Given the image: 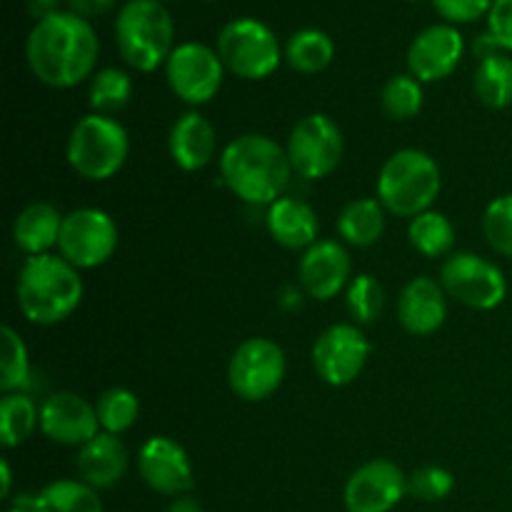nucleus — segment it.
<instances>
[{
	"instance_id": "obj_1",
	"label": "nucleus",
	"mask_w": 512,
	"mask_h": 512,
	"mask_svg": "<svg viewBox=\"0 0 512 512\" xmlns=\"http://www.w3.org/2000/svg\"><path fill=\"white\" fill-rule=\"evenodd\" d=\"M100 38L93 23L70 10L38 20L25 40V60L35 78L55 90H68L90 78L98 65Z\"/></svg>"
},
{
	"instance_id": "obj_2",
	"label": "nucleus",
	"mask_w": 512,
	"mask_h": 512,
	"mask_svg": "<svg viewBox=\"0 0 512 512\" xmlns=\"http://www.w3.org/2000/svg\"><path fill=\"white\" fill-rule=\"evenodd\" d=\"M290 175L288 150L270 135H238L220 153V178L243 203L273 205L285 195Z\"/></svg>"
},
{
	"instance_id": "obj_3",
	"label": "nucleus",
	"mask_w": 512,
	"mask_h": 512,
	"mask_svg": "<svg viewBox=\"0 0 512 512\" xmlns=\"http://www.w3.org/2000/svg\"><path fill=\"white\" fill-rule=\"evenodd\" d=\"M83 278L63 255H35L23 263L15 285L20 313L33 325H58L78 310Z\"/></svg>"
},
{
	"instance_id": "obj_4",
	"label": "nucleus",
	"mask_w": 512,
	"mask_h": 512,
	"mask_svg": "<svg viewBox=\"0 0 512 512\" xmlns=\"http://www.w3.org/2000/svg\"><path fill=\"white\" fill-rule=\"evenodd\" d=\"M115 45L138 73L165 68L175 50L173 15L158 0H128L115 18Z\"/></svg>"
},
{
	"instance_id": "obj_5",
	"label": "nucleus",
	"mask_w": 512,
	"mask_h": 512,
	"mask_svg": "<svg viewBox=\"0 0 512 512\" xmlns=\"http://www.w3.org/2000/svg\"><path fill=\"white\" fill-rule=\"evenodd\" d=\"M443 188V175L433 155L418 148H403L390 155L378 175V200L398 218H418L433 208Z\"/></svg>"
},
{
	"instance_id": "obj_6",
	"label": "nucleus",
	"mask_w": 512,
	"mask_h": 512,
	"mask_svg": "<svg viewBox=\"0 0 512 512\" xmlns=\"http://www.w3.org/2000/svg\"><path fill=\"white\" fill-rule=\"evenodd\" d=\"M130 153L128 130L115 118L88 113L73 125L65 143L68 165L85 180H110L120 173Z\"/></svg>"
},
{
	"instance_id": "obj_7",
	"label": "nucleus",
	"mask_w": 512,
	"mask_h": 512,
	"mask_svg": "<svg viewBox=\"0 0 512 512\" xmlns=\"http://www.w3.org/2000/svg\"><path fill=\"white\" fill-rule=\"evenodd\" d=\"M225 70L243 80H265L280 68L285 50L270 25L258 18H235L223 25L215 40Z\"/></svg>"
},
{
	"instance_id": "obj_8",
	"label": "nucleus",
	"mask_w": 512,
	"mask_h": 512,
	"mask_svg": "<svg viewBox=\"0 0 512 512\" xmlns=\"http://www.w3.org/2000/svg\"><path fill=\"white\" fill-rule=\"evenodd\" d=\"M285 150L295 175L303 180H323L343 163V130L330 115L310 113L293 125Z\"/></svg>"
},
{
	"instance_id": "obj_9",
	"label": "nucleus",
	"mask_w": 512,
	"mask_h": 512,
	"mask_svg": "<svg viewBox=\"0 0 512 512\" xmlns=\"http://www.w3.org/2000/svg\"><path fill=\"white\" fill-rule=\"evenodd\" d=\"M285 370V350L275 340L248 338L235 348L228 363L230 390L245 403H260L283 385Z\"/></svg>"
},
{
	"instance_id": "obj_10",
	"label": "nucleus",
	"mask_w": 512,
	"mask_h": 512,
	"mask_svg": "<svg viewBox=\"0 0 512 512\" xmlns=\"http://www.w3.org/2000/svg\"><path fill=\"white\" fill-rule=\"evenodd\" d=\"M440 285L448 298L470 310H495L508 295L505 273L478 253H453L440 268Z\"/></svg>"
},
{
	"instance_id": "obj_11",
	"label": "nucleus",
	"mask_w": 512,
	"mask_h": 512,
	"mask_svg": "<svg viewBox=\"0 0 512 512\" xmlns=\"http://www.w3.org/2000/svg\"><path fill=\"white\" fill-rule=\"evenodd\" d=\"M118 240V225L105 210L78 208L63 218L58 250L78 270H93L113 258Z\"/></svg>"
},
{
	"instance_id": "obj_12",
	"label": "nucleus",
	"mask_w": 512,
	"mask_h": 512,
	"mask_svg": "<svg viewBox=\"0 0 512 512\" xmlns=\"http://www.w3.org/2000/svg\"><path fill=\"white\" fill-rule=\"evenodd\" d=\"M225 73L228 70H225L218 50L205 43H195V40L175 45L165 63V78H168L175 98L195 105V108L210 103L220 93Z\"/></svg>"
},
{
	"instance_id": "obj_13",
	"label": "nucleus",
	"mask_w": 512,
	"mask_h": 512,
	"mask_svg": "<svg viewBox=\"0 0 512 512\" xmlns=\"http://www.w3.org/2000/svg\"><path fill=\"white\" fill-rule=\"evenodd\" d=\"M370 358V343L358 325L338 323L320 333L313 345V368L323 383L345 388L360 378Z\"/></svg>"
},
{
	"instance_id": "obj_14",
	"label": "nucleus",
	"mask_w": 512,
	"mask_h": 512,
	"mask_svg": "<svg viewBox=\"0 0 512 512\" xmlns=\"http://www.w3.org/2000/svg\"><path fill=\"white\" fill-rule=\"evenodd\" d=\"M138 473L153 493L168 498L188 495L195 485L188 450L168 435H153L145 440L138 453Z\"/></svg>"
},
{
	"instance_id": "obj_15",
	"label": "nucleus",
	"mask_w": 512,
	"mask_h": 512,
	"mask_svg": "<svg viewBox=\"0 0 512 512\" xmlns=\"http://www.w3.org/2000/svg\"><path fill=\"white\" fill-rule=\"evenodd\" d=\"M408 495V475L393 460H370L348 478L343 500L348 512H390Z\"/></svg>"
},
{
	"instance_id": "obj_16",
	"label": "nucleus",
	"mask_w": 512,
	"mask_h": 512,
	"mask_svg": "<svg viewBox=\"0 0 512 512\" xmlns=\"http://www.w3.org/2000/svg\"><path fill=\"white\" fill-rule=\"evenodd\" d=\"M465 55V38L455 25H428L408 48V73L420 83H438L458 70Z\"/></svg>"
},
{
	"instance_id": "obj_17",
	"label": "nucleus",
	"mask_w": 512,
	"mask_h": 512,
	"mask_svg": "<svg viewBox=\"0 0 512 512\" xmlns=\"http://www.w3.org/2000/svg\"><path fill=\"white\" fill-rule=\"evenodd\" d=\"M40 433L50 443L83 448L103 430H100L93 403H88L78 393L60 390V393L48 395L45 403L40 405Z\"/></svg>"
},
{
	"instance_id": "obj_18",
	"label": "nucleus",
	"mask_w": 512,
	"mask_h": 512,
	"mask_svg": "<svg viewBox=\"0 0 512 512\" xmlns=\"http://www.w3.org/2000/svg\"><path fill=\"white\" fill-rule=\"evenodd\" d=\"M350 253L340 240H318L303 253L298 265L300 285L315 300H333L350 285Z\"/></svg>"
},
{
	"instance_id": "obj_19",
	"label": "nucleus",
	"mask_w": 512,
	"mask_h": 512,
	"mask_svg": "<svg viewBox=\"0 0 512 512\" xmlns=\"http://www.w3.org/2000/svg\"><path fill=\"white\" fill-rule=\"evenodd\" d=\"M448 318V293L440 280L418 275L403 288L398 298V320L410 335H433Z\"/></svg>"
},
{
	"instance_id": "obj_20",
	"label": "nucleus",
	"mask_w": 512,
	"mask_h": 512,
	"mask_svg": "<svg viewBox=\"0 0 512 512\" xmlns=\"http://www.w3.org/2000/svg\"><path fill=\"white\" fill-rule=\"evenodd\" d=\"M168 153L185 173L208 168L218 153V135L210 120L195 110L180 115L168 133Z\"/></svg>"
},
{
	"instance_id": "obj_21",
	"label": "nucleus",
	"mask_w": 512,
	"mask_h": 512,
	"mask_svg": "<svg viewBox=\"0 0 512 512\" xmlns=\"http://www.w3.org/2000/svg\"><path fill=\"white\" fill-rule=\"evenodd\" d=\"M128 448L120 435L98 433L90 443L78 450L75 470L80 480L95 490H108L118 485L128 473Z\"/></svg>"
},
{
	"instance_id": "obj_22",
	"label": "nucleus",
	"mask_w": 512,
	"mask_h": 512,
	"mask_svg": "<svg viewBox=\"0 0 512 512\" xmlns=\"http://www.w3.org/2000/svg\"><path fill=\"white\" fill-rule=\"evenodd\" d=\"M268 225L270 238L285 250H308L310 245L318 243L320 233V220L318 213L310 208L305 200L293 198V195H283L268 205Z\"/></svg>"
},
{
	"instance_id": "obj_23",
	"label": "nucleus",
	"mask_w": 512,
	"mask_h": 512,
	"mask_svg": "<svg viewBox=\"0 0 512 512\" xmlns=\"http://www.w3.org/2000/svg\"><path fill=\"white\" fill-rule=\"evenodd\" d=\"M65 215L50 203H30L15 215L13 220V243L15 248L23 250L28 258L35 255H48L50 250L58 248L60 230H63Z\"/></svg>"
},
{
	"instance_id": "obj_24",
	"label": "nucleus",
	"mask_w": 512,
	"mask_h": 512,
	"mask_svg": "<svg viewBox=\"0 0 512 512\" xmlns=\"http://www.w3.org/2000/svg\"><path fill=\"white\" fill-rule=\"evenodd\" d=\"M385 213L378 198L350 200L338 215V233L353 248H370L385 233Z\"/></svg>"
},
{
	"instance_id": "obj_25",
	"label": "nucleus",
	"mask_w": 512,
	"mask_h": 512,
	"mask_svg": "<svg viewBox=\"0 0 512 512\" xmlns=\"http://www.w3.org/2000/svg\"><path fill=\"white\" fill-rule=\"evenodd\" d=\"M285 63L303 75H318L333 63L335 43L325 30L303 28L295 30L285 43Z\"/></svg>"
},
{
	"instance_id": "obj_26",
	"label": "nucleus",
	"mask_w": 512,
	"mask_h": 512,
	"mask_svg": "<svg viewBox=\"0 0 512 512\" xmlns=\"http://www.w3.org/2000/svg\"><path fill=\"white\" fill-rule=\"evenodd\" d=\"M35 512H103L98 490L83 480H55L33 498Z\"/></svg>"
},
{
	"instance_id": "obj_27",
	"label": "nucleus",
	"mask_w": 512,
	"mask_h": 512,
	"mask_svg": "<svg viewBox=\"0 0 512 512\" xmlns=\"http://www.w3.org/2000/svg\"><path fill=\"white\" fill-rule=\"evenodd\" d=\"M475 98L490 110H505L512 105V58L498 53L480 60L473 75Z\"/></svg>"
},
{
	"instance_id": "obj_28",
	"label": "nucleus",
	"mask_w": 512,
	"mask_h": 512,
	"mask_svg": "<svg viewBox=\"0 0 512 512\" xmlns=\"http://www.w3.org/2000/svg\"><path fill=\"white\" fill-rule=\"evenodd\" d=\"M40 428V408L25 393H10L0 400V445L5 450L23 445Z\"/></svg>"
},
{
	"instance_id": "obj_29",
	"label": "nucleus",
	"mask_w": 512,
	"mask_h": 512,
	"mask_svg": "<svg viewBox=\"0 0 512 512\" xmlns=\"http://www.w3.org/2000/svg\"><path fill=\"white\" fill-rule=\"evenodd\" d=\"M408 240L425 258H445L455 245V228L448 215L438 210H425L410 220Z\"/></svg>"
},
{
	"instance_id": "obj_30",
	"label": "nucleus",
	"mask_w": 512,
	"mask_h": 512,
	"mask_svg": "<svg viewBox=\"0 0 512 512\" xmlns=\"http://www.w3.org/2000/svg\"><path fill=\"white\" fill-rule=\"evenodd\" d=\"M30 383V358L23 338L10 325L0 330V390L5 395L23 393Z\"/></svg>"
},
{
	"instance_id": "obj_31",
	"label": "nucleus",
	"mask_w": 512,
	"mask_h": 512,
	"mask_svg": "<svg viewBox=\"0 0 512 512\" xmlns=\"http://www.w3.org/2000/svg\"><path fill=\"white\" fill-rule=\"evenodd\" d=\"M425 93L423 83H420L415 75L410 73H398L383 85V93H380V105H383V113L390 120H413L415 115L423 110Z\"/></svg>"
},
{
	"instance_id": "obj_32",
	"label": "nucleus",
	"mask_w": 512,
	"mask_h": 512,
	"mask_svg": "<svg viewBox=\"0 0 512 512\" xmlns=\"http://www.w3.org/2000/svg\"><path fill=\"white\" fill-rule=\"evenodd\" d=\"M133 98V80L120 68H103L90 80V108L93 113H118Z\"/></svg>"
},
{
	"instance_id": "obj_33",
	"label": "nucleus",
	"mask_w": 512,
	"mask_h": 512,
	"mask_svg": "<svg viewBox=\"0 0 512 512\" xmlns=\"http://www.w3.org/2000/svg\"><path fill=\"white\" fill-rule=\"evenodd\" d=\"M98 423L103 433L123 435L135 425L140 415V400L133 390L128 388H110L95 403Z\"/></svg>"
},
{
	"instance_id": "obj_34",
	"label": "nucleus",
	"mask_w": 512,
	"mask_h": 512,
	"mask_svg": "<svg viewBox=\"0 0 512 512\" xmlns=\"http://www.w3.org/2000/svg\"><path fill=\"white\" fill-rule=\"evenodd\" d=\"M345 305H348V313L353 315V320L358 325L373 323V320H378V315L383 313V285L378 283L375 275H355V278L350 280L348 288H345Z\"/></svg>"
},
{
	"instance_id": "obj_35",
	"label": "nucleus",
	"mask_w": 512,
	"mask_h": 512,
	"mask_svg": "<svg viewBox=\"0 0 512 512\" xmlns=\"http://www.w3.org/2000/svg\"><path fill=\"white\" fill-rule=\"evenodd\" d=\"M483 235L495 253L512 258V193L500 195L485 208Z\"/></svg>"
},
{
	"instance_id": "obj_36",
	"label": "nucleus",
	"mask_w": 512,
	"mask_h": 512,
	"mask_svg": "<svg viewBox=\"0 0 512 512\" xmlns=\"http://www.w3.org/2000/svg\"><path fill=\"white\" fill-rule=\"evenodd\" d=\"M455 488V478L450 470L440 465H425L418 468L413 475H408V495L423 503H438L445 500Z\"/></svg>"
},
{
	"instance_id": "obj_37",
	"label": "nucleus",
	"mask_w": 512,
	"mask_h": 512,
	"mask_svg": "<svg viewBox=\"0 0 512 512\" xmlns=\"http://www.w3.org/2000/svg\"><path fill=\"white\" fill-rule=\"evenodd\" d=\"M435 13L450 25L475 23L480 18H488L493 0H430Z\"/></svg>"
},
{
	"instance_id": "obj_38",
	"label": "nucleus",
	"mask_w": 512,
	"mask_h": 512,
	"mask_svg": "<svg viewBox=\"0 0 512 512\" xmlns=\"http://www.w3.org/2000/svg\"><path fill=\"white\" fill-rule=\"evenodd\" d=\"M488 33L505 53H512V0H493L488 13Z\"/></svg>"
},
{
	"instance_id": "obj_39",
	"label": "nucleus",
	"mask_w": 512,
	"mask_h": 512,
	"mask_svg": "<svg viewBox=\"0 0 512 512\" xmlns=\"http://www.w3.org/2000/svg\"><path fill=\"white\" fill-rule=\"evenodd\" d=\"M65 3H68L70 13L80 15V18L85 20H93L110 13V10L118 5V0H65Z\"/></svg>"
},
{
	"instance_id": "obj_40",
	"label": "nucleus",
	"mask_w": 512,
	"mask_h": 512,
	"mask_svg": "<svg viewBox=\"0 0 512 512\" xmlns=\"http://www.w3.org/2000/svg\"><path fill=\"white\" fill-rule=\"evenodd\" d=\"M470 50H473V55L478 58V63L485 58H493V55H498V53H505V50L498 45V40H495L488 30L473 40V48Z\"/></svg>"
},
{
	"instance_id": "obj_41",
	"label": "nucleus",
	"mask_w": 512,
	"mask_h": 512,
	"mask_svg": "<svg viewBox=\"0 0 512 512\" xmlns=\"http://www.w3.org/2000/svg\"><path fill=\"white\" fill-rule=\"evenodd\" d=\"M25 5H28V13L33 15L35 23L60 13V0H25Z\"/></svg>"
},
{
	"instance_id": "obj_42",
	"label": "nucleus",
	"mask_w": 512,
	"mask_h": 512,
	"mask_svg": "<svg viewBox=\"0 0 512 512\" xmlns=\"http://www.w3.org/2000/svg\"><path fill=\"white\" fill-rule=\"evenodd\" d=\"M165 512H203V505L193 498V495H180V498H173V503L168 505Z\"/></svg>"
},
{
	"instance_id": "obj_43",
	"label": "nucleus",
	"mask_w": 512,
	"mask_h": 512,
	"mask_svg": "<svg viewBox=\"0 0 512 512\" xmlns=\"http://www.w3.org/2000/svg\"><path fill=\"white\" fill-rule=\"evenodd\" d=\"M0 480H3V485H0V498H8L10 495V485H13V473H10V463L8 460H0Z\"/></svg>"
},
{
	"instance_id": "obj_44",
	"label": "nucleus",
	"mask_w": 512,
	"mask_h": 512,
	"mask_svg": "<svg viewBox=\"0 0 512 512\" xmlns=\"http://www.w3.org/2000/svg\"><path fill=\"white\" fill-rule=\"evenodd\" d=\"M8 512H35L33 510V498H30V500H18V503H15Z\"/></svg>"
},
{
	"instance_id": "obj_45",
	"label": "nucleus",
	"mask_w": 512,
	"mask_h": 512,
	"mask_svg": "<svg viewBox=\"0 0 512 512\" xmlns=\"http://www.w3.org/2000/svg\"><path fill=\"white\" fill-rule=\"evenodd\" d=\"M410 3H423V0H410Z\"/></svg>"
},
{
	"instance_id": "obj_46",
	"label": "nucleus",
	"mask_w": 512,
	"mask_h": 512,
	"mask_svg": "<svg viewBox=\"0 0 512 512\" xmlns=\"http://www.w3.org/2000/svg\"><path fill=\"white\" fill-rule=\"evenodd\" d=\"M203 3H215V0H203Z\"/></svg>"
},
{
	"instance_id": "obj_47",
	"label": "nucleus",
	"mask_w": 512,
	"mask_h": 512,
	"mask_svg": "<svg viewBox=\"0 0 512 512\" xmlns=\"http://www.w3.org/2000/svg\"><path fill=\"white\" fill-rule=\"evenodd\" d=\"M158 3H165V0H158Z\"/></svg>"
}]
</instances>
